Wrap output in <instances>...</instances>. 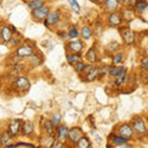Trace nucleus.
Here are the masks:
<instances>
[{
	"label": "nucleus",
	"instance_id": "obj_32",
	"mask_svg": "<svg viewBox=\"0 0 148 148\" xmlns=\"http://www.w3.org/2000/svg\"><path fill=\"white\" fill-rule=\"evenodd\" d=\"M123 71H126V68L122 67V66H117V67H115L112 66V69H111V72H110V77H112V78H117L120 74H121Z\"/></svg>",
	"mask_w": 148,
	"mask_h": 148
},
{
	"label": "nucleus",
	"instance_id": "obj_22",
	"mask_svg": "<svg viewBox=\"0 0 148 148\" xmlns=\"http://www.w3.org/2000/svg\"><path fill=\"white\" fill-rule=\"evenodd\" d=\"M45 0H29L27 1V6H29V9H31V10H36V9H40L45 6Z\"/></svg>",
	"mask_w": 148,
	"mask_h": 148
},
{
	"label": "nucleus",
	"instance_id": "obj_40",
	"mask_svg": "<svg viewBox=\"0 0 148 148\" xmlns=\"http://www.w3.org/2000/svg\"><path fill=\"white\" fill-rule=\"evenodd\" d=\"M52 148H66V146H64V142L57 141V142H54V145H53Z\"/></svg>",
	"mask_w": 148,
	"mask_h": 148
},
{
	"label": "nucleus",
	"instance_id": "obj_18",
	"mask_svg": "<svg viewBox=\"0 0 148 148\" xmlns=\"http://www.w3.org/2000/svg\"><path fill=\"white\" fill-rule=\"evenodd\" d=\"M34 123H32L31 121H25V122H22V126H21V132H22V135L24 136H30L34 133Z\"/></svg>",
	"mask_w": 148,
	"mask_h": 148
},
{
	"label": "nucleus",
	"instance_id": "obj_19",
	"mask_svg": "<svg viewBox=\"0 0 148 148\" xmlns=\"http://www.w3.org/2000/svg\"><path fill=\"white\" fill-rule=\"evenodd\" d=\"M121 16H122V20L123 21H132L133 20V17H135V11L131 10V9H128V8H125L123 10L121 11Z\"/></svg>",
	"mask_w": 148,
	"mask_h": 148
},
{
	"label": "nucleus",
	"instance_id": "obj_14",
	"mask_svg": "<svg viewBox=\"0 0 148 148\" xmlns=\"http://www.w3.org/2000/svg\"><path fill=\"white\" fill-rule=\"evenodd\" d=\"M12 35H14V32L11 31L10 26L4 25L1 29H0V40H1L4 43H9V41L11 40Z\"/></svg>",
	"mask_w": 148,
	"mask_h": 148
},
{
	"label": "nucleus",
	"instance_id": "obj_11",
	"mask_svg": "<svg viewBox=\"0 0 148 148\" xmlns=\"http://www.w3.org/2000/svg\"><path fill=\"white\" fill-rule=\"evenodd\" d=\"M108 22H109V25L112 26V27H120L121 24L123 22L121 12H117V11L111 12L109 15V17H108Z\"/></svg>",
	"mask_w": 148,
	"mask_h": 148
},
{
	"label": "nucleus",
	"instance_id": "obj_1",
	"mask_svg": "<svg viewBox=\"0 0 148 148\" xmlns=\"http://www.w3.org/2000/svg\"><path fill=\"white\" fill-rule=\"evenodd\" d=\"M130 125H131L133 132H135L136 135H138V136H145L146 133H147V126H146V122L143 121V119L135 117Z\"/></svg>",
	"mask_w": 148,
	"mask_h": 148
},
{
	"label": "nucleus",
	"instance_id": "obj_24",
	"mask_svg": "<svg viewBox=\"0 0 148 148\" xmlns=\"http://www.w3.org/2000/svg\"><path fill=\"white\" fill-rule=\"evenodd\" d=\"M43 128H45V131L46 133H47L48 136H53V133H54V123L51 121V120H45V123H43Z\"/></svg>",
	"mask_w": 148,
	"mask_h": 148
},
{
	"label": "nucleus",
	"instance_id": "obj_34",
	"mask_svg": "<svg viewBox=\"0 0 148 148\" xmlns=\"http://www.w3.org/2000/svg\"><path fill=\"white\" fill-rule=\"evenodd\" d=\"M111 69H112V66H104V67H101V68H100V75H99V78L110 75Z\"/></svg>",
	"mask_w": 148,
	"mask_h": 148
},
{
	"label": "nucleus",
	"instance_id": "obj_5",
	"mask_svg": "<svg viewBox=\"0 0 148 148\" xmlns=\"http://www.w3.org/2000/svg\"><path fill=\"white\" fill-rule=\"evenodd\" d=\"M59 20H61V12L58 10H53V11H49L47 17L45 18V26L46 27H52L54 25H57Z\"/></svg>",
	"mask_w": 148,
	"mask_h": 148
},
{
	"label": "nucleus",
	"instance_id": "obj_23",
	"mask_svg": "<svg viewBox=\"0 0 148 148\" xmlns=\"http://www.w3.org/2000/svg\"><path fill=\"white\" fill-rule=\"evenodd\" d=\"M82 61V56L79 53H71L67 54V62L71 64V66H75L78 62Z\"/></svg>",
	"mask_w": 148,
	"mask_h": 148
},
{
	"label": "nucleus",
	"instance_id": "obj_42",
	"mask_svg": "<svg viewBox=\"0 0 148 148\" xmlns=\"http://www.w3.org/2000/svg\"><path fill=\"white\" fill-rule=\"evenodd\" d=\"M91 1H94L95 4H104L105 0H91Z\"/></svg>",
	"mask_w": 148,
	"mask_h": 148
},
{
	"label": "nucleus",
	"instance_id": "obj_39",
	"mask_svg": "<svg viewBox=\"0 0 148 148\" xmlns=\"http://www.w3.org/2000/svg\"><path fill=\"white\" fill-rule=\"evenodd\" d=\"M117 48H119V43H117V42H111V43L108 46V49L111 51V52H112V51H115V49H117Z\"/></svg>",
	"mask_w": 148,
	"mask_h": 148
},
{
	"label": "nucleus",
	"instance_id": "obj_44",
	"mask_svg": "<svg viewBox=\"0 0 148 148\" xmlns=\"http://www.w3.org/2000/svg\"><path fill=\"white\" fill-rule=\"evenodd\" d=\"M0 84H1V80H0Z\"/></svg>",
	"mask_w": 148,
	"mask_h": 148
},
{
	"label": "nucleus",
	"instance_id": "obj_25",
	"mask_svg": "<svg viewBox=\"0 0 148 148\" xmlns=\"http://www.w3.org/2000/svg\"><path fill=\"white\" fill-rule=\"evenodd\" d=\"M54 137L53 136H46L43 138H41V145H42L45 148H52L54 145Z\"/></svg>",
	"mask_w": 148,
	"mask_h": 148
},
{
	"label": "nucleus",
	"instance_id": "obj_8",
	"mask_svg": "<svg viewBox=\"0 0 148 148\" xmlns=\"http://www.w3.org/2000/svg\"><path fill=\"white\" fill-rule=\"evenodd\" d=\"M48 12H49V8L45 5V6L40 8V9L32 10L31 16H32V18H34L35 21H45V18L47 17Z\"/></svg>",
	"mask_w": 148,
	"mask_h": 148
},
{
	"label": "nucleus",
	"instance_id": "obj_16",
	"mask_svg": "<svg viewBox=\"0 0 148 148\" xmlns=\"http://www.w3.org/2000/svg\"><path fill=\"white\" fill-rule=\"evenodd\" d=\"M0 146H1L3 148L12 146V137L10 136V133H9L8 131L3 132L1 135H0Z\"/></svg>",
	"mask_w": 148,
	"mask_h": 148
},
{
	"label": "nucleus",
	"instance_id": "obj_29",
	"mask_svg": "<svg viewBox=\"0 0 148 148\" xmlns=\"http://www.w3.org/2000/svg\"><path fill=\"white\" fill-rule=\"evenodd\" d=\"M80 36H82V38L83 40H89L91 38V36H92V31L89 26H84L83 29L80 30Z\"/></svg>",
	"mask_w": 148,
	"mask_h": 148
},
{
	"label": "nucleus",
	"instance_id": "obj_26",
	"mask_svg": "<svg viewBox=\"0 0 148 148\" xmlns=\"http://www.w3.org/2000/svg\"><path fill=\"white\" fill-rule=\"evenodd\" d=\"M41 53H34L31 56V57L29 58V62H30V64L32 67H37V66H40L41 64V62H42V59H41V56H40Z\"/></svg>",
	"mask_w": 148,
	"mask_h": 148
},
{
	"label": "nucleus",
	"instance_id": "obj_37",
	"mask_svg": "<svg viewBox=\"0 0 148 148\" xmlns=\"http://www.w3.org/2000/svg\"><path fill=\"white\" fill-rule=\"evenodd\" d=\"M51 121L54 123V126H59V125H61V121H62L61 115H58V114H52V119H51Z\"/></svg>",
	"mask_w": 148,
	"mask_h": 148
},
{
	"label": "nucleus",
	"instance_id": "obj_17",
	"mask_svg": "<svg viewBox=\"0 0 148 148\" xmlns=\"http://www.w3.org/2000/svg\"><path fill=\"white\" fill-rule=\"evenodd\" d=\"M85 58L86 61H89L90 63H96L99 59V56H98V51H96L95 47H91L88 49V52L85 54Z\"/></svg>",
	"mask_w": 148,
	"mask_h": 148
},
{
	"label": "nucleus",
	"instance_id": "obj_15",
	"mask_svg": "<svg viewBox=\"0 0 148 148\" xmlns=\"http://www.w3.org/2000/svg\"><path fill=\"white\" fill-rule=\"evenodd\" d=\"M68 132H69V128L64 125H59L57 126V130H56V136H57L58 141H64L68 138Z\"/></svg>",
	"mask_w": 148,
	"mask_h": 148
},
{
	"label": "nucleus",
	"instance_id": "obj_30",
	"mask_svg": "<svg viewBox=\"0 0 148 148\" xmlns=\"http://www.w3.org/2000/svg\"><path fill=\"white\" fill-rule=\"evenodd\" d=\"M122 63H123V53L122 52H116L115 56L112 57V64L115 67H117V66H121Z\"/></svg>",
	"mask_w": 148,
	"mask_h": 148
},
{
	"label": "nucleus",
	"instance_id": "obj_35",
	"mask_svg": "<svg viewBox=\"0 0 148 148\" xmlns=\"http://www.w3.org/2000/svg\"><path fill=\"white\" fill-rule=\"evenodd\" d=\"M21 40H22V37H21V35H17V37L15 38V36L12 35V37H11V40L9 41V43H10V46L11 47H16V46H18L20 45V42H21Z\"/></svg>",
	"mask_w": 148,
	"mask_h": 148
},
{
	"label": "nucleus",
	"instance_id": "obj_3",
	"mask_svg": "<svg viewBox=\"0 0 148 148\" xmlns=\"http://www.w3.org/2000/svg\"><path fill=\"white\" fill-rule=\"evenodd\" d=\"M35 53V48L34 46L31 45H22V46H18L15 51V56H17L18 58L24 59V58H30L32 54Z\"/></svg>",
	"mask_w": 148,
	"mask_h": 148
},
{
	"label": "nucleus",
	"instance_id": "obj_10",
	"mask_svg": "<svg viewBox=\"0 0 148 148\" xmlns=\"http://www.w3.org/2000/svg\"><path fill=\"white\" fill-rule=\"evenodd\" d=\"M100 75V68L99 67H90L85 72V77L83 78L84 82H94L99 78Z\"/></svg>",
	"mask_w": 148,
	"mask_h": 148
},
{
	"label": "nucleus",
	"instance_id": "obj_9",
	"mask_svg": "<svg viewBox=\"0 0 148 148\" xmlns=\"http://www.w3.org/2000/svg\"><path fill=\"white\" fill-rule=\"evenodd\" d=\"M120 6H121V0H105L103 4V8L106 12H115L117 11Z\"/></svg>",
	"mask_w": 148,
	"mask_h": 148
},
{
	"label": "nucleus",
	"instance_id": "obj_20",
	"mask_svg": "<svg viewBox=\"0 0 148 148\" xmlns=\"http://www.w3.org/2000/svg\"><path fill=\"white\" fill-rule=\"evenodd\" d=\"M90 147H91V142L85 136H83L75 142V148H90Z\"/></svg>",
	"mask_w": 148,
	"mask_h": 148
},
{
	"label": "nucleus",
	"instance_id": "obj_2",
	"mask_svg": "<svg viewBox=\"0 0 148 148\" xmlns=\"http://www.w3.org/2000/svg\"><path fill=\"white\" fill-rule=\"evenodd\" d=\"M119 31H120V34H121V37H122L123 42L126 45L131 46V45L135 43L136 34L131 29H130V27H119Z\"/></svg>",
	"mask_w": 148,
	"mask_h": 148
},
{
	"label": "nucleus",
	"instance_id": "obj_21",
	"mask_svg": "<svg viewBox=\"0 0 148 148\" xmlns=\"http://www.w3.org/2000/svg\"><path fill=\"white\" fill-rule=\"evenodd\" d=\"M133 8H135V11L136 12L142 14L148 8V3L146 1V0H137L136 4L133 5Z\"/></svg>",
	"mask_w": 148,
	"mask_h": 148
},
{
	"label": "nucleus",
	"instance_id": "obj_33",
	"mask_svg": "<svg viewBox=\"0 0 148 148\" xmlns=\"http://www.w3.org/2000/svg\"><path fill=\"white\" fill-rule=\"evenodd\" d=\"M67 35H68V38H71V40H77L78 37H79V31H78L77 27L73 25V26L69 27Z\"/></svg>",
	"mask_w": 148,
	"mask_h": 148
},
{
	"label": "nucleus",
	"instance_id": "obj_31",
	"mask_svg": "<svg viewBox=\"0 0 148 148\" xmlns=\"http://www.w3.org/2000/svg\"><path fill=\"white\" fill-rule=\"evenodd\" d=\"M126 78H127V69H126V71H123L117 78H115V83H114V84L116 85V86L122 85L123 83L126 82Z\"/></svg>",
	"mask_w": 148,
	"mask_h": 148
},
{
	"label": "nucleus",
	"instance_id": "obj_7",
	"mask_svg": "<svg viewBox=\"0 0 148 148\" xmlns=\"http://www.w3.org/2000/svg\"><path fill=\"white\" fill-rule=\"evenodd\" d=\"M21 126H22L21 120L14 119V120H11V121L9 122V125H8V132L10 133L11 137H16L18 133H20V131H21Z\"/></svg>",
	"mask_w": 148,
	"mask_h": 148
},
{
	"label": "nucleus",
	"instance_id": "obj_28",
	"mask_svg": "<svg viewBox=\"0 0 148 148\" xmlns=\"http://www.w3.org/2000/svg\"><path fill=\"white\" fill-rule=\"evenodd\" d=\"M125 143H127L126 138H123V137L119 136V135H112V136H111V145H112V146L125 145Z\"/></svg>",
	"mask_w": 148,
	"mask_h": 148
},
{
	"label": "nucleus",
	"instance_id": "obj_45",
	"mask_svg": "<svg viewBox=\"0 0 148 148\" xmlns=\"http://www.w3.org/2000/svg\"><path fill=\"white\" fill-rule=\"evenodd\" d=\"M0 1H1V0H0Z\"/></svg>",
	"mask_w": 148,
	"mask_h": 148
},
{
	"label": "nucleus",
	"instance_id": "obj_4",
	"mask_svg": "<svg viewBox=\"0 0 148 148\" xmlns=\"http://www.w3.org/2000/svg\"><path fill=\"white\" fill-rule=\"evenodd\" d=\"M14 86L18 92H26L30 89V80L26 77H20L18 75L15 82H14Z\"/></svg>",
	"mask_w": 148,
	"mask_h": 148
},
{
	"label": "nucleus",
	"instance_id": "obj_12",
	"mask_svg": "<svg viewBox=\"0 0 148 148\" xmlns=\"http://www.w3.org/2000/svg\"><path fill=\"white\" fill-rule=\"evenodd\" d=\"M67 47L72 53H80L83 48H84V43H83V41H80V40H72L68 42Z\"/></svg>",
	"mask_w": 148,
	"mask_h": 148
},
{
	"label": "nucleus",
	"instance_id": "obj_43",
	"mask_svg": "<svg viewBox=\"0 0 148 148\" xmlns=\"http://www.w3.org/2000/svg\"><path fill=\"white\" fill-rule=\"evenodd\" d=\"M145 53H146V56L148 57V46H147V47H146V49H145Z\"/></svg>",
	"mask_w": 148,
	"mask_h": 148
},
{
	"label": "nucleus",
	"instance_id": "obj_36",
	"mask_svg": "<svg viewBox=\"0 0 148 148\" xmlns=\"http://www.w3.org/2000/svg\"><path fill=\"white\" fill-rule=\"evenodd\" d=\"M68 3H69V5H71V8L75 12H79L80 11V5H79V3H78L77 0H68Z\"/></svg>",
	"mask_w": 148,
	"mask_h": 148
},
{
	"label": "nucleus",
	"instance_id": "obj_41",
	"mask_svg": "<svg viewBox=\"0 0 148 148\" xmlns=\"http://www.w3.org/2000/svg\"><path fill=\"white\" fill-rule=\"evenodd\" d=\"M112 148H133L131 145L125 143V145H117V146H112Z\"/></svg>",
	"mask_w": 148,
	"mask_h": 148
},
{
	"label": "nucleus",
	"instance_id": "obj_27",
	"mask_svg": "<svg viewBox=\"0 0 148 148\" xmlns=\"http://www.w3.org/2000/svg\"><path fill=\"white\" fill-rule=\"evenodd\" d=\"M73 67H74V71H75V73H78V74H82L84 71H88V69L90 68L89 64H85L84 62H82V61L78 62L75 66H73Z\"/></svg>",
	"mask_w": 148,
	"mask_h": 148
},
{
	"label": "nucleus",
	"instance_id": "obj_6",
	"mask_svg": "<svg viewBox=\"0 0 148 148\" xmlns=\"http://www.w3.org/2000/svg\"><path fill=\"white\" fill-rule=\"evenodd\" d=\"M116 135L126 138V140H131V138L133 137V135H135V132H133V130H132V127H131V125L130 123H122V125H120V126L117 127V133Z\"/></svg>",
	"mask_w": 148,
	"mask_h": 148
},
{
	"label": "nucleus",
	"instance_id": "obj_13",
	"mask_svg": "<svg viewBox=\"0 0 148 148\" xmlns=\"http://www.w3.org/2000/svg\"><path fill=\"white\" fill-rule=\"evenodd\" d=\"M83 137V131H82V128L79 127H72V128H69V132H68V138L67 140H69L72 143H75L79 138Z\"/></svg>",
	"mask_w": 148,
	"mask_h": 148
},
{
	"label": "nucleus",
	"instance_id": "obj_38",
	"mask_svg": "<svg viewBox=\"0 0 148 148\" xmlns=\"http://www.w3.org/2000/svg\"><path fill=\"white\" fill-rule=\"evenodd\" d=\"M141 66L143 69H146V71L148 72V57L147 56H145L142 59H141Z\"/></svg>",
	"mask_w": 148,
	"mask_h": 148
}]
</instances>
